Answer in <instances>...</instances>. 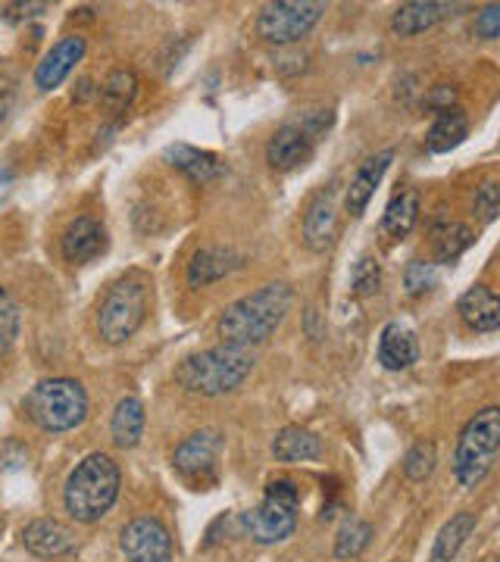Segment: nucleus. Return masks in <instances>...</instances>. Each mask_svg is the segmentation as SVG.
I'll return each mask as SVG.
<instances>
[{
    "mask_svg": "<svg viewBox=\"0 0 500 562\" xmlns=\"http://www.w3.org/2000/svg\"><path fill=\"white\" fill-rule=\"evenodd\" d=\"M295 303V294L288 284H263L260 291L241 297L232 306H225L220 316V338L222 344H235V347H254L263 344L276 328H279L288 310Z\"/></svg>",
    "mask_w": 500,
    "mask_h": 562,
    "instance_id": "1",
    "label": "nucleus"
},
{
    "mask_svg": "<svg viewBox=\"0 0 500 562\" xmlns=\"http://www.w3.org/2000/svg\"><path fill=\"white\" fill-rule=\"evenodd\" d=\"M222 453V431L220 428H200L191 438L179 443V450L173 453V465L181 479L188 482H203L213 479L216 460Z\"/></svg>",
    "mask_w": 500,
    "mask_h": 562,
    "instance_id": "9",
    "label": "nucleus"
},
{
    "mask_svg": "<svg viewBox=\"0 0 500 562\" xmlns=\"http://www.w3.org/2000/svg\"><path fill=\"white\" fill-rule=\"evenodd\" d=\"M151 279L144 272H129L113 281L98 306V331L107 344H125L147 319Z\"/></svg>",
    "mask_w": 500,
    "mask_h": 562,
    "instance_id": "4",
    "label": "nucleus"
},
{
    "mask_svg": "<svg viewBox=\"0 0 500 562\" xmlns=\"http://www.w3.org/2000/svg\"><path fill=\"white\" fill-rule=\"evenodd\" d=\"M241 266H244V257L235 254L232 247H203L188 262V284L191 288H207L213 281L232 276Z\"/></svg>",
    "mask_w": 500,
    "mask_h": 562,
    "instance_id": "17",
    "label": "nucleus"
},
{
    "mask_svg": "<svg viewBox=\"0 0 500 562\" xmlns=\"http://www.w3.org/2000/svg\"><path fill=\"white\" fill-rule=\"evenodd\" d=\"M460 319L473 331H498L500 328V294L488 291L485 284L469 288L460 297Z\"/></svg>",
    "mask_w": 500,
    "mask_h": 562,
    "instance_id": "21",
    "label": "nucleus"
},
{
    "mask_svg": "<svg viewBox=\"0 0 500 562\" xmlns=\"http://www.w3.org/2000/svg\"><path fill=\"white\" fill-rule=\"evenodd\" d=\"M325 3L316 0H279L263 7L260 20H257V35L269 44H295L303 35H310V29L322 20Z\"/></svg>",
    "mask_w": 500,
    "mask_h": 562,
    "instance_id": "8",
    "label": "nucleus"
},
{
    "mask_svg": "<svg viewBox=\"0 0 500 562\" xmlns=\"http://www.w3.org/2000/svg\"><path fill=\"white\" fill-rule=\"evenodd\" d=\"M435 284H438V269H435V262L413 260L410 266H407V272H403V288H407V294H410V297H422V294H429Z\"/></svg>",
    "mask_w": 500,
    "mask_h": 562,
    "instance_id": "31",
    "label": "nucleus"
},
{
    "mask_svg": "<svg viewBox=\"0 0 500 562\" xmlns=\"http://www.w3.org/2000/svg\"><path fill=\"white\" fill-rule=\"evenodd\" d=\"M473 206H476V213H479L485 222L495 220V216L500 213V184L498 181H485L479 191H476V201H473Z\"/></svg>",
    "mask_w": 500,
    "mask_h": 562,
    "instance_id": "34",
    "label": "nucleus"
},
{
    "mask_svg": "<svg viewBox=\"0 0 500 562\" xmlns=\"http://www.w3.org/2000/svg\"><path fill=\"white\" fill-rule=\"evenodd\" d=\"M500 453V406H485L466 422L454 453V475L463 487H476Z\"/></svg>",
    "mask_w": 500,
    "mask_h": 562,
    "instance_id": "5",
    "label": "nucleus"
},
{
    "mask_svg": "<svg viewBox=\"0 0 500 562\" xmlns=\"http://www.w3.org/2000/svg\"><path fill=\"white\" fill-rule=\"evenodd\" d=\"M391 160H395V150H379V154H373V157H366V160L360 162L357 176L351 179L347 198H344L351 216H363L366 203H369V198L376 194V188H379V181L385 179V172H388Z\"/></svg>",
    "mask_w": 500,
    "mask_h": 562,
    "instance_id": "16",
    "label": "nucleus"
},
{
    "mask_svg": "<svg viewBox=\"0 0 500 562\" xmlns=\"http://www.w3.org/2000/svg\"><path fill=\"white\" fill-rule=\"evenodd\" d=\"M476 38L481 41H495L500 38V3H488L485 10H479L476 16Z\"/></svg>",
    "mask_w": 500,
    "mask_h": 562,
    "instance_id": "35",
    "label": "nucleus"
},
{
    "mask_svg": "<svg viewBox=\"0 0 500 562\" xmlns=\"http://www.w3.org/2000/svg\"><path fill=\"white\" fill-rule=\"evenodd\" d=\"M135 94H138V79L132 69H113L98 91L103 113H110V116H122L132 106Z\"/></svg>",
    "mask_w": 500,
    "mask_h": 562,
    "instance_id": "23",
    "label": "nucleus"
},
{
    "mask_svg": "<svg viewBox=\"0 0 500 562\" xmlns=\"http://www.w3.org/2000/svg\"><path fill=\"white\" fill-rule=\"evenodd\" d=\"M120 547L129 562H173V538L157 519L141 516L122 528Z\"/></svg>",
    "mask_w": 500,
    "mask_h": 562,
    "instance_id": "10",
    "label": "nucleus"
},
{
    "mask_svg": "<svg viewBox=\"0 0 500 562\" xmlns=\"http://www.w3.org/2000/svg\"><path fill=\"white\" fill-rule=\"evenodd\" d=\"M420 360V347L410 328H403L400 322H391L381 328L379 338V362L388 372H400V369H410L413 362Z\"/></svg>",
    "mask_w": 500,
    "mask_h": 562,
    "instance_id": "20",
    "label": "nucleus"
},
{
    "mask_svg": "<svg viewBox=\"0 0 500 562\" xmlns=\"http://www.w3.org/2000/svg\"><path fill=\"white\" fill-rule=\"evenodd\" d=\"M447 3H432V0H410V3H400L391 16V32L400 35V38H413V35H422L429 32L432 25H438L444 16H447Z\"/></svg>",
    "mask_w": 500,
    "mask_h": 562,
    "instance_id": "19",
    "label": "nucleus"
},
{
    "mask_svg": "<svg viewBox=\"0 0 500 562\" xmlns=\"http://www.w3.org/2000/svg\"><path fill=\"white\" fill-rule=\"evenodd\" d=\"M22 547L35 557H66L76 550V535L57 519H35L22 528Z\"/></svg>",
    "mask_w": 500,
    "mask_h": 562,
    "instance_id": "15",
    "label": "nucleus"
},
{
    "mask_svg": "<svg viewBox=\"0 0 500 562\" xmlns=\"http://www.w3.org/2000/svg\"><path fill=\"white\" fill-rule=\"evenodd\" d=\"M120 497V465L107 453H88L63 487L66 513L76 522H100Z\"/></svg>",
    "mask_w": 500,
    "mask_h": 562,
    "instance_id": "2",
    "label": "nucleus"
},
{
    "mask_svg": "<svg viewBox=\"0 0 500 562\" xmlns=\"http://www.w3.org/2000/svg\"><path fill=\"white\" fill-rule=\"evenodd\" d=\"M16 338H20V306L0 303V357L10 353Z\"/></svg>",
    "mask_w": 500,
    "mask_h": 562,
    "instance_id": "33",
    "label": "nucleus"
},
{
    "mask_svg": "<svg viewBox=\"0 0 500 562\" xmlns=\"http://www.w3.org/2000/svg\"><path fill=\"white\" fill-rule=\"evenodd\" d=\"M469 244H473V232L463 222H435V228H432V247H435V257L441 262H454Z\"/></svg>",
    "mask_w": 500,
    "mask_h": 562,
    "instance_id": "28",
    "label": "nucleus"
},
{
    "mask_svg": "<svg viewBox=\"0 0 500 562\" xmlns=\"http://www.w3.org/2000/svg\"><path fill=\"white\" fill-rule=\"evenodd\" d=\"M110 431H113V441L122 450H132L138 447L141 435H144V406L138 397H122L113 422H110Z\"/></svg>",
    "mask_w": 500,
    "mask_h": 562,
    "instance_id": "24",
    "label": "nucleus"
},
{
    "mask_svg": "<svg viewBox=\"0 0 500 562\" xmlns=\"http://www.w3.org/2000/svg\"><path fill=\"white\" fill-rule=\"evenodd\" d=\"M454 101H457V88H454V85H435V88L425 94V106H429V110H438V113L454 110Z\"/></svg>",
    "mask_w": 500,
    "mask_h": 562,
    "instance_id": "36",
    "label": "nucleus"
},
{
    "mask_svg": "<svg viewBox=\"0 0 500 562\" xmlns=\"http://www.w3.org/2000/svg\"><path fill=\"white\" fill-rule=\"evenodd\" d=\"M466 135H469L466 116H463L460 110H447V113H438V120L432 122V128L425 135V147L432 154H447V150L460 147Z\"/></svg>",
    "mask_w": 500,
    "mask_h": 562,
    "instance_id": "25",
    "label": "nucleus"
},
{
    "mask_svg": "<svg viewBox=\"0 0 500 562\" xmlns=\"http://www.w3.org/2000/svg\"><path fill=\"white\" fill-rule=\"evenodd\" d=\"M13 103H16V81L10 76H0V122L13 113Z\"/></svg>",
    "mask_w": 500,
    "mask_h": 562,
    "instance_id": "37",
    "label": "nucleus"
},
{
    "mask_svg": "<svg viewBox=\"0 0 500 562\" xmlns=\"http://www.w3.org/2000/svg\"><path fill=\"white\" fill-rule=\"evenodd\" d=\"M435 462H438V457H435V443H413V447L407 450V457H403V475H407L410 482H425V479L435 472Z\"/></svg>",
    "mask_w": 500,
    "mask_h": 562,
    "instance_id": "30",
    "label": "nucleus"
},
{
    "mask_svg": "<svg viewBox=\"0 0 500 562\" xmlns=\"http://www.w3.org/2000/svg\"><path fill=\"white\" fill-rule=\"evenodd\" d=\"M107 228L91 216H79L66 232H63V257L73 266L91 262L107 250Z\"/></svg>",
    "mask_w": 500,
    "mask_h": 562,
    "instance_id": "14",
    "label": "nucleus"
},
{
    "mask_svg": "<svg viewBox=\"0 0 500 562\" xmlns=\"http://www.w3.org/2000/svg\"><path fill=\"white\" fill-rule=\"evenodd\" d=\"M335 235H338V206H335V191L325 188L303 213V244L322 254L332 247Z\"/></svg>",
    "mask_w": 500,
    "mask_h": 562,
    "instance_id": "12",
    "label": "nucleus"
},
{
    "mask_svg": "<svg viewBox=\"0 0 500 562\" xmlns=\"http://www.w3.org/2000/svg\"><path fill=\"white\" fill-rule=\"evenodd\" d=\"M10 181H13V172H10L7 166H0V198L10 191Z\"/></svg>",
    "mask_w": 500,
    "mask_h": 562,
    "instance_id": "38",
    "label": "nucleus"
},
{
    "mask_svg": "<svg viewBox=\"0 0 500 562\" xmlns=\"http://www.w3.org/2000/svg\"><path fill=\"white\" fill-rule=\"evenodd\" d=\"M273 457L279 462L320 460V435H313L310 428H300V425H288V428H281L279 435H276V441H273Z\"/></svg>",
    "mask_w": 500,
    "mask_h": 562,
    "instance_id": "22",
    "label": "nucleus"
},
{
    "mask_svg": "<svg viewBox=\"0 0 500 562\" xmlns=\"http://www.w3.org/2000/svg\"><path fill=\"white\" fill-rule=\"evenodd\" d=\"M369 541H373V525L363 522V519H347L338 528V538H335V557L354 560L369 547Z\"/></svg>",
    "mask_w": 500,
    "mask_h": 562,
    "instance_id": "29",
    "label": "nucleus"
},
{
    "mask_svg": "<svg viewBox=\"0 0 500 562\" xmlns=\"http://www.w3.org/2000/svg\"><path fill=\"white\" fill-rule=\"evenodd\" d=\"M298 503L300 491L295 482H269L266 484V501L241 516V528L254 543H279L295 535L298 528Z\"/></svg>",
    "mask_w": 500,
    "mask_h": 562,
    "instance_id": "7",
    "label": "nucleus"
},
{
    "mask_svg": "<svg viewBox=\"0 0 500 562\" xmlns=\"http://www.w3.org/2000/svg\"><path fill=\"white\" fill-rule=\"evenodd\" d=\"M251 369H254V353L247 347L220 344V347L185 357L176 369V382L191 394L222 397V394H232L251 375Z\"/></svg>",
    "mask_w": 500,
    "mask_h": 562,
    "instance_id": "3",
    "label": "nucleus"
},
{
    "mask_svg": "<svg viewBox=\"0 0 500 562\" xmlns=\"http://www.w3.org/2000/svg\"><path fill=\"white\" fill-rule=\"evenodd\" d=\"M25 413L44 431H73L88 416V394L76 379H44L25 397Z\"/></svg>",
    "mask_w": 500,
    "mask_h": 562,
    "instance_id": "6",
    "label": "nucleus"
},
{
    "mask_svg": "<svg viewBox=\"0 0 500 562\" xmlns=\"http://www.w3.org/2000/svg\"><path fill=\"white\" fill-rule=\"evenodd\" d=\"M381 284V269L379 260H373V257H363L357 266H354V276H351V288H354V294L357 297H369V294H376Z\"/></svg>",
    "mask_w": 500,
    "mask_h": 562,
    "instance_id": "32",
    "label": "nucleus"
},
{
    "mask_svg": "<svg viewBox=\"0 0 500 562\" xmlns=\"http://www.w3.org/2000/svg\"><path fill=\"white\" fill-rule=\"evenodd\" d=\"M0 535H3V519H0Z\"/></svg>",
    "mask_w": 500,
    "mask_h": 562,
    "instance_id": "39",
    "label": "nucleus"
},
{
    "mask_svg": "<svg viewBox=\"0 0 500 562\" xmlns=\"http://www.w3.org/2000/svg\"><path fill=\"white\" fill-rule=\"evenodd\" d=\"M313 144L316 138L300 122H285L266 144V160L279 172H291L313 157Z\"/></svg>",
    "mask_w": 500,
    "mask_h": 562,
    "instance_id": "11",
    "label": "nucleus"
},
{
    "mask_svg": "<svg viewBox=\"0 0 500 562\" xmlns=\"http://www.w3.org/2000/svg\"><path fill=\"white\" fill-rule=\"evenodd\" d=\"M85 57V38L81 35H66L60 38L44 57H41L38 69H35V85L41 91H54L60 88L66 76L76 69Z\"/></svg>",
    "mask_w": 500,
    "mask_h": 562,
    "instance_id": "13",
    "label": "nucleus"
},
{
    "mask_svg": "<svg viewBox=\"0 0 500 562\" xmlns=\"http://www.w3.org/2000/svg\"><path fill=\"white\" fill-rule=\"evenodd\" d=\"M476 528V513H457L451 522L444 525L435 538V550H432V562H454L466 538Z\"/></svg>",
    "mask_w": 500,
    "mask_h": 562,
    "instance_id": "27",
    "label": "nucleus"
},
{
    "mask_svg": "<svg viewBox=\"0 0 500 562\" xmlns=\"http://www.w3.org/2000/svg\"><path fill=\"white\" fill-rule=\"evenodd\" d=\"M166 162L176 166V169L185 172L191 181H200V184L220 179L222 172H225V162H222L216 154L200 150V147H191V144H169V147H166Z\"/></svg>",
    "mask_w": 500,
    "mask_h": 562,
    "instance_id": "18",
    "label": "nucleus"
},
{
    "mask_svg": "<svg viewBox=\"0 0 500 562\" xmlns=\"http://www.w3.org/2000/svg\"><path fill=\"white\" fill-rule=\"evenodd\" d=\"M420 220V194L410 188V191H400L391 198V203L385 206V232L395 235V238H407L413 232V225Z\"/></svg>",
    "mask_w": 500,
    "mask_h": 562,
    "instance_id": "26",
    "label": "nucleus"
}]
</instances>
